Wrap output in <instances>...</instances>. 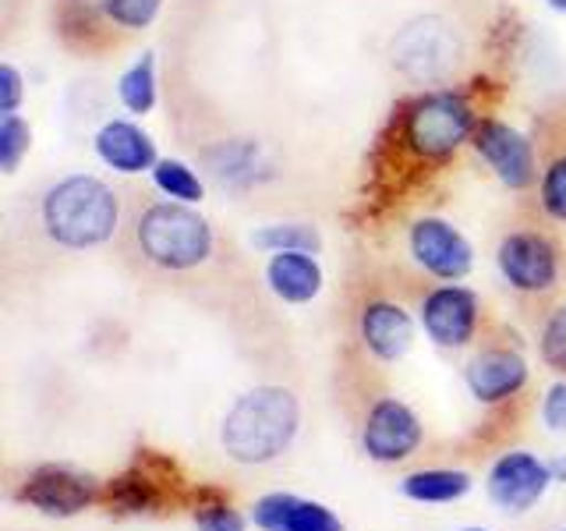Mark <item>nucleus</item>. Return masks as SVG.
I'll return each instance as SVG.
<instances>
[{"label":"nucleus","instance_id":"obj_28","mask_svg":"<svg viewBox=\"0 0 566 531\" xmlns=\"http://www.w3.org/2000/svg\"><path fill=\"white\" fill-rule=\"evenodd\" d=\"M199 531H244V518L230 503H202L195 510Z\"/></svg>","mask_w":566,"mask_h":531},{"label":"nucleus","instance_id":"obj_24","mask_svg":"<svg viewBox=\"0 0 566 531\" xmlns=\"http://www.w3.org/2000/svg\"><path fill=\"white\" fill-rule=\"evenodd\" d=\"M252 248L259 252H323V235H318L315 223H301V220H287V223H265L252 230Z\"/></svg>","mask_w":566,"mask_h":531},{"label":"nucleus","instance_id":"obj_32","mask_svg":"<svg viewBox=\"0 0 566 531\" xmlns=\"http://www.w3.org/2000/svg\"><path fill=\"white\" fill-rule=\"evenodd\" d=\"M545 4L553 11H559V14H566V0H545Z\"/></svg>","mask_w":566,"mask_h":531},{"label":"nucleus","instance_id":"obj_8","mask_svg":"<svg viewBox=\"0 0 566 531\" xmlns=\"http://www.w3.org/2000/svg\"><path fill=\"white\" fill-rule=\"evenodd\" d=\"M407 256L442 283H457L474 270V244L447 217H418L407 227Z\"/></svg>","mask_w":566,"mask_h":531},{"label":"nucleus","instance_id":"obj_33","mask_svg":"<svg viewBox=\"0 0 566 531\" xmlns=\"http://www.w3.org/2000/svg\"><path fill=\"white\" fill-rule=\"evenodd\" d=\"M464 531H485V528H464Z\"/></svg>","mask_w":566,"mask_h":531},{"label":"nucleus","instance_id":"obj_7","mask_svg":"<svg viewBox=\"0 0 566 531\" xmlns=\"http://www.w3.org/2000/svg\"><path fill=\"white\" fill-rule=\"evenodd\" d=\"M471 153L492 170V177L513 195H535L542 159L535 138L524 135L521 128L500 121V117H482L471 135Z\"/></svg>","mask_w":566,"mask_h":531},{"label":"nucleus","instance_id":"obj_17","mask_svg":"<svg viewBox=\"0 0 566 531\" xmlns=\"http://www.w3.org/2000/svg\"><path fill=\"white\" fill-rule=\"evenodd\" d=\"M265 288H270L283 305H308L323 294L326 273L312 252H273L265 259Z\"/></svg>","mask_w":566,"mask_h":531},{"label":"nucleus","instance_id":"obj_22","mask_svg":"<svg viewBox=\"0 0 566 531\" xmlns=\"http://www.w3.org/2000/svg\"><path fill=\"white\" fill-rule=\"evenodd\" d=\"M400 489L407 500H418V503H453L460 496L471 492V475L450 471V468H429V471L407 475Z\"/></svg>","mask_w":566,"mask_h":531},{"label":"nucleus","instance_id":"obj_21","mask_svg":"<svg viewBox=\"0 0 566 531\" xmlns=\"http://www.w3.org/2000/svg\"><path fill=\"white\" fill-rule=\"evenodd\" d=\"M542 220L566 227V142L542 156V174L535 188Z\"/></svg>","mask_w":566,"mask_h":531},{"label":"nucleus","instance_id":"obj_31","mask_svg":"<svg viewBox=\"0 0 566 531\" xmlns=\"http://www.w3.org/2000/svg\"><path fill=\"white\" fill-rule=\"evenodd\" d=\"M553 468V478H566V460H556V465H548Z\"/></svg>","mask_w":566,"mask_h":531},{"label":"nucleus","instance_id":"obj_26","mask_svg":"<svg viewBox=\"0 0 566 531\" xmlns=\"http://www.w3.org/2000/svg\"><path fill=\"white\" fill-rule=\"evenodd\" d=\"M32 149V124L22 114L0 117V170L14 174Z\"/></svg>","mask_w":566,"mask_h":531},{"label":"nucleus","instance_id":"obj_34","mask_svg":"<svg viewBox=\"0 0 566 531\" xmlns=\"http://www.w3.org/2000/svg\"><path fill=\"white\" fill-rule=\"evenodd\" d=\"M57 4H64V0H57Z\"/></svg>","mask_w":566,"mask_h":531},{"label":"nucleus","instance_id":"obj_18","mask_svg":"<svg viewBox=\"0 0 566 531\" xmlns=\"http://www.w3.org/2000/svg\"><path fill=\"white\" fill-rule=\"evenodd\" d=\"M252 518L262 531H344L340 518L315 500H297L291 492L262 496Z\"/></svg>","mask_w":566,"mask_h":531},{"label":"nucleus","instance_id":"obj_14","mask_svg":"<svg viewBox=\"0 0 566 531\" xmlns=\"http://www.w3.org/2000/svg\"><path fill=\"white\" fill-rule=\"evenodd\" d=\"M464 383L478 404H503L527 386V362L513 347H482L468 362Z\"/></svg>","mask_w":566,"mask_h":531},{"label":"nucleus","instance_id":"obj_1","mask_svg":"<svg viewBox=\"0 0 566 531\" xmlns=\"http://www.w3.org/2000/svg\"><path fill=\"white\" fill-rule=\"evenodd\" d=\"M482 114L478 88L442 85L418 88L394 106L376 149V185L389 195L421 185L424 174H436L471 146V135Z\"/></svg>","mask_w":566,"mask_h":531},{"label":"nucleus","instance_id":"obj_15","mask_svg":"<svg viewBox=\"0 0 566 531\" xmlns=\"http://www.w3.org/2000/svg\"><path fill=\"white\" fill-rule=\"evenodd\" d=\"M18 496H22L29 507L50 513V518H71V513H82L96 500V486H93V478H85L78 471L50 465V468L32 471Z\"/></svg>","mask_w":566,"mask_h":531},{"label":"nucleus","instance_id":"obj_27","mask_svg":"<svg viewBox=\"0 0 566 531\" xmlns=\"http://www.w3.org/2000/svg\"><path fill=\"white\" fill-rule=\"evenodd\" d=\"M538 354L548 368L566 376V301L545 315L542 333H538Z\"/></svg>","mask_w":566,"mask_h":531},{"label":"nucleus","instance_id":"obj_3","mask_svg":"<svg viewBox=\"0 0 566 531\" xmlns=\"http://www.w3.org/2000/svg\"><path fill=\"white\" fill-rule=\"evenodd\" d=\"M128 209V241L135 256L159 273H191L202 270L217 256V230L199 209L174 199H153V195H135Z\"/></svg>","mask_w":566,"mask_h":531},{"label":"nucleus","instance_id":"obj_25","mask_svg":"<svg viewBox=\"0 0 566 531\" xmlns=\"http://www.w3.org/2000/svg\"><path fill=\"white\" fill-rule=\"evenodd\" d=\"M96 4L117 32L135 35V32H146L156 18L164 14L167 0H96Z\"/></svg>","mask_w":566,"mask_h":531},{"label":"nucleus","instance_id":"obj_2","mask_svg":"<svg viewBox=\"0 0 566 531\" xmlns=\"http://www.w3.org/2000/svg\"><path fill=\"white\" fill-rule=\"evenodd\" d=\"M35 223L50 244L64 252H88L120 235L124 199L96 174H67L40 191Z\"/></svg>","mask_w":566,"mask_h":531},{"label":"nucleus","instance_id":"obj_20","mask_svg":"<svg viewBox=\"0 0 566 531\" xmlns=\"http://www.w3.org/2000/svg\"><path fill=\"white\" fill-rule=\"evenodd\" d=\"M117 100L132 117H146L159 103V79H156V53L146 50L135 58L117 79Z\"/></svg>","mask_w":566,"mask_h":531},{"label":"nucleus","instance_id":"obj_35","mask_svg":"<svg viewBox=\"0 0 566 531\" xmlns=\"http://www.w3.org/2000/svg\"><path fill=\"white\" fill-rule=\"evenodd\" d=\"M559 531H566V528H559Z\"/></svg>","mask_w":566,"mask_h":531},{"label":"nucleus","instance_id":"obj_16","mask_svg":"<svg viewBox=\"0 0 566 531\" xmlns=\"http://www.w3.org/2000/svg\"><path fill=\"white\" fill-rule=\"evenodd\" d=\"M57 35L67 50L99 58L106 50H117L124 43V32H117L96 0H64L57 4Z\"/></svg>","mask_w":566,"mask_h":531},{"label":"nucleus","instance_id":"obj_19","mask_svg":"<svg viewBox=\"0 0 566 531\" xmlns=\"http://www.w3.org/2000/svg\"><path fill=\"white\" fill-rule=\"evenodd\" d=\"M202 164L223 188L238 191L270 177V164L262 159V149L255 142H212V146L202 149Z\"/></svg>","mask_w":566,"mask_h":531},{"label":"nucleus","instance_id":"obj_12","mask_svg":"<svg viewBox=\"0 0 566 531\" xmlns=\"http://www.w3.org/2000/svg\"><path fill=\"white\" fill-rule=\"evenodd\" d=\"M358 341L376 362L394 365L415 344V315L394 298H368L358 312Z\"/></svg>","mask_w":566,"mask_h":531},{"label":"nucleus","instance_id":"obj_11","mask_svg":"<svg viewBox=\"0 0 566 531\" xmlns=\"http://www.w3.org/2000/svg\"><path fill=\"white\" fill-rule=\"evenodd\" d=\"M548 482H556V478L545 460H538L527 450H510L489 471V496L495 507H503L510 513H524L542 500Z\"/></svg>","mask_w":566,"mask_h":531},{"label":"nucleus","instance_id":"obj_6","mask_svg":"<svg viewBox=\"0 0 566 531\" xmlns=\"http://www.w3.org/2000/svg\"><path fill=\"white\" fill-rule=\"evenodd\" d=\"M495 270L521 298H548L563 280V248L542 223H517L495 244Z\"/></svg>","mask_w":566,"mask_h":531},{"label":"nucleus","instance_id":"obj_9","mask_svg":"<svg viewBox=\"0 0 566 531\" xmlns=\"http://www.w3.org/2000/svg\"><path fill=\"white\" fill-rule=\"evenodd\" d=\"M418 323L436 347L460 351L474 341L478 326H482V298L464 283H439V288L424 291Z\"/></svg>","mask_w":566,"mask_h":531},{"label":"nucleus","instance_id":"obj_10","mask_svg":"<svg viewBox=\"0 0 566 531\" xmlns=\"http://www.w3.org/2000/svg\"><path fill=\"white\" fill-rule=\"evenodd\" d=\"M421 447V421L397 397H379L361 425V450L379 465H397Z\"/></svg>","mask_w":566,"mask_h":531},{"label":"nucleus","instance_id":"obj_29","mask_svg":"<svg viewBox=\"0 0 566 531\" xmlns=\"http://www.w3.org/2000/svg\"><path fill=\"white\" fill-rule=\"evenodd\" d=\"M25 100V75L11 61L0 64V117L18 114V106Z\"/></svg>","mask_w":566,"mask_h":531},{"label":"nucleus","instance_id":"obj_23","mask_svg":"<svg viewBox=\"0 0 566 531\" xmlns=\"http://www.w3.org/2000/svg\"><path fill=\"white\" fill-rule=\"evenodd\" d=\"M153 177V188L164 195V199L174 202H188V206H199L206 199V181L202 174L195 170L188 159H177V156H159V164L149 170Z\"/></svg>","mask_w":566,"mask_h":531},{"label":"nucleus","instance_id":"obj_4","mask_svg":"<svg viewBox=\"0 0 566 531\" xmlns=\"http://www.w3.org/2000/svg\"><path fill=\"white\" fill-rule=\"evenodd\" d=\"M301 425V404L294 389L262 383L227 407L220 425V447L234 465H270L291 450Z\"/></svg>","mask_w":566,"mask_h":531},{"label":"nucleus","instance_id":"obj_5","mask_svg":"<svg viewBox=\"0 0 566 531\" xmlns=\"http://www.w3.org/2000/svg\"><path fill=\"white\" fill-rule=\"evenodd\" d=\"M464 61V35L442 14H418L389 40V64L415 88L450 85Z\"/></svg>","mask_w":566,"mask_h":531},{"label":"nucleus","instance_id":"obj_13","mask_svg":"<svg viewBox=\"0 0 566 531\" xmlns=\"http://www.w3.org/2000/svg\"><path fill=\"white\" fill-rule=\"evenodd\" d=\"M93 153L99 156V164L106 170L124 174V177L149 174L159 164L156 138L142 128L138 121H128V117L103 121L93 135Z\"/></svg>","mask_w":566,"mask_h":531},{"label":"nucleus","instance_id":"obj_30","mask_svg":"<svg viewBox=\"0 0 566 531\" xmlns=\"http://www.w3.org/2000/svg\"><path fill=\"white\" fill-rule=\"evenodd\" d=\"M542 421L553 433H566V383H553L542 400Z\"/></svg>","mask_w":566,"mask_h":531}]
</instances>
